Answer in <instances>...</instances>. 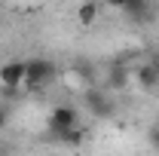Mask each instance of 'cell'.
I'll return each instance as SVG.
<instances>
[{
  "label": "cell",
  "mask_w": 159,
  "mask_h": 156,
  "mask_svg": "<svg viewBox=\"0 0 159 156\" xmlns=\"http://www.w3.org/2000/svg\"><path fill=\"white\" fill-rule=\"evenodd\" d=\"M122 12L129 16L132 21H147L156 9L150 6V0H125V6H122Z\"/></svg>",
  "instance_id": "5b68a950"
},
{
  "label": "cell",
  "mask_w": 159,
  "mask_h": 156,
  "mask_svg": "<svg viewBox=\"0 0 159 156\" xmlns=\"http://www.w3.org/2000/svg\"><path fill=\"white\" fill-rule=\"evenodd\" d=\"M156 83H159L156 61H153V64H141V67H138V86H141V89H153Z\"/></svg>",
  "instance_id": "52a82bcc"
},
{
  "label": "cell",
  "mask_w": 159,
  "mask_h": 156,
  "mask_svg": "<svg viewBox=\"0 0 159 156\" xmlns=\"http://www.w3.org/2000/svg\"><path fill=\"white\" fill-rule=\"evenodd\" d=\"M74 126H80V110L74 104H55L52 113H49V129L55 135H61V132H67Z\"/></svg>",
  "instance_id": "7a4b0ae2"
},
{
  "label": "cell",
  "mask_w": 159,
  "mask_h": 156,
  "mask_svg": "<svg viewBox=\"0 0 159 156\" xmlns=\"http://www.w3.org/2000/svg\"><path fill=\"white\" fill-rule=\"evenodd\" d=\"M86 107H89L95 117H110V113H113V101L104 95V89H89V92H86Z\"/></svg>",
  "instance_id": "277c9868"
},
{
  "label": "cell",
  "mask_w": 159,
  "mask_h": 156,
  "mask_svg": "<svg viewBox=\"0 0 159 156\" xmlns=\"http://www.w3.org/2000/svg\"><path fill=\"white\" fill-rule=\"evenodd\" d=\"M58 138L64 141V144H80V141L86 138V129H80V126H74V129H67V132H61Z\"/></svg>",
  "instance_id": "ba28073f"
},
{
  "label": "cell",
  "mask_w": 159,
  "mask_h": 156,
  "mask_svg": "<svg viewBox=\"0 0 159 156\" xmlns=\"http://www.w3.org/2000/svg\"><path fill=\"white\" fill-rule=\"evenodd\" d=\"M150 144L159 150V129H153V132H150Z\"/></svg>",
  "instance_id": "8fae6325"
},
{
  "label": "cell",
  "mask_w": 159,
  "mask_h": 156,
  "mask_svg": "<svg viewBox=\"0 0 159 156\" xmlns=\"http://www.w3.org/2000/svg\"><path fill=\"white\" fill-rule=\"evenodd\" d=\"M129 83V71L125 67H113V74H110V89H122Z\"/></svg>",
  "instance_id": "9c48e42d"
},
{
  "label": "cell",
  "mask_w": 159,
  "mask_h": 156,
  "mask_svg": "<svg viewBox=\"0 0 159 156\" xmlns=\"http://www.w3.org/2000/svg\"><path fill=\"white\" fill-rule=\"evenodd\" d=\"M156 19H159V3H156Z\"/></svg>",
  "instance_id": "4fadbf2b"
},
{
  "label": "cell",
  "mask_w": 159,
  "mask_h": 156,
  "mask_svg": "<svg viewBox=\"0 0 159 156\" xmlns=\"http://www.w3.org/2000/svg\"><path fill=\"white\" fill-rule=\"evenodd\" d=\"M52 80H55V64L49 58L25 61V86H28V89H46Z\"/></svg>",
  "instance_id": "6da1fadb"
},
{
  "label": "cell",
  "mask_w": 159,
  "mask_h": 156,
  "mask_svg": "<svg viewBox=\"0 0 159 156\" xmlns=\"http://www.w3.org/2000/svg\"><path fill=\"white\" fill-rule=\"evenodd\" d=\"M95 19H98V3L95 0H83L77 9V21L83 28H89V25H95Z\"/></svg>",
  "instance_id": "8992f818"
},
{
  "label": "cell",
  "mask_w": 159,
  "mask_h": 156,
  "mask_svg": "<svg viewBox=\"0 0 159 156\" xmlns=\"http://www.w3.org/2000/svg\"><path fill=\"white\" fill-rule=\"evenodd\" d=\"M156 71H159V61H156Z\"/></svg>",
  "instance_id": "5bb4252c"
},
{
  "label": "cell",
  "mask_w": 159,
  "mask_h": 156,
  "mask_svg": "<svg viewBox=\"0 0 159 156\" xmlns=\"http://www.w3.org/2000/svg\"><path fill=\"white\" fill-rule=\"evenodd\" d=\"M104 3H107L110 9H122V6H125V0H104Z\"/></svg>",
  "instance_id": "30bf717a"
},
{
  "label": "cell",
  "mask_w": 159,
  "mask_h": 156,
  "mask_svg": "<svg viewBox=\"0 0 159 156\" xmlns=\"http://www.w3.org/2000/svg\"><path fill=\"white\" fill-rule=\"evenodd\" d=\"M3 126H6V110L0 107V129H3Z\"/></svg>",
  "instance_id": "7c38bea8"
},
{
  "label": "cell",
  "mask_w": 159,
  "mask_h": 156,
  "mask_svg": "<svg viewBox=\"0 0 159 156\" xmlns=\"http://www.w3.org/2000/svg\"><path fill=\"white\" fill-rule=\"evenodd\" d=\"M0 83H3V89L25 86V61H6L0 67Z\"/></svg>",
  "instance_id": "3957f363"
}]
</instances>
